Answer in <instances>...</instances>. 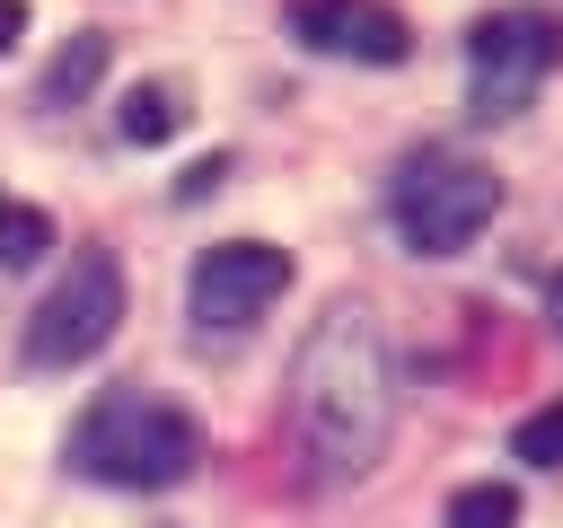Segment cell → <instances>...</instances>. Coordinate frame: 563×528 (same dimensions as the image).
Instances as JSON below:
<instances>
[{
    "mask_svg": "<svg viewBox=\"0 0 563 528\" xmlns=\"http://www.w3.org/2000/svg\"><path fill=\"white\" fill-rule=\"evenodd\" d=\"M387 211H396V238H405L413 255H466V246L493 229V211H501V176H493L484 158L422 150V158L396 167Z\"/></svg>",
    "mask_w": 563,
    "mask_h": 528,
    "instance_id": "cell-3",
    "label": "cell"
},
{
    "mask_svg": "<svg viewBox=\"0 0 563 528\" xmlns=\"http://www.w3.org/2000/svg\"><path fill=\"white\" fill-rule=\"evenodd\" d=\"M44 255H53V220H44L35 202L0 194V264H9V273H26V264H44Z\"/></svg>",
    "mask_w": 563,
    "mask_h": 528,
    "instance_id": "cell-10",
    "label": "cell"
},
{
    "mask_svg": "<svg viewBox=\"0 0 563 528\" xmlns=\"http://www.w3.org/2000/svg\"><path fill=\"white\" fill-rule=\"evenodd\" d=\"M114 326H123V264H114L106 246H79L70 273H62V282L35 299V317H26V361H35V370H79L88 352L114 343Z\"/></svg>",
    "mask_w": 563,
    "mask_h": 528,
    "instance_id": "cell-4",
    "label": "cell"
},
{
    "mask_svg": "<svg viewBox=\"0 0 563 528\" xmlns=\"http://www.w3.org/2000/svg\"><path fill=\"white\" fill-rule=\"evenodd\" d=\"M106 62H114V35H97V26H79L53 62H44V79H35V97L44 106H79L97 79H106Z\"/></svg>",
    "mask_w": 563,
    "mask_h": 528,
    "instance_id": "cell-8",
    "label": "cell"
},
{
    "mask_svg": "<svg viewBox=\"0 0 563 528\" xmlns=\"http://www.w3.org/2000/svg\"><path fill=\"white\" fill-rule=\"evenodd\" d=\"M70 466L97 475V484H123V493H167L202 466V431H194L185 405L123 378L70 422Z\"/></svg>",
    "mask_w": 563,
    "mask_h": 528,
    "instance_id": "cell-2",
    "label": "cell"
},
{
    "mask_svg": "<svg viewBox=\"0 0 563 528\" xmlns=\"http://www.w3.org/2000/svg\"><path fill=\"white\" fill-rule=\"evenodd\" d=\"M554 62H563V18H554V9H528V0H519V9H493V18H475V26H466L475 114H484V123L519 114Z\"/></svg>",
    "mask_w": 563,
    "mask_h": 528,
    "instance_id": "cell-5",
    "label": "cell"
},
{
    "mask_svg": "<svg viewBox=\"0 0 563 528\" xmlns=\"http://www.w3.org/2000/svg\"><path fill=\"white\" fill-rule=\"evenodd\" d=\"M18 35H26V0H0V53H9Z\"/></svg>",
    "mask_w": 563,
    "mask_h": 528,
    "instance_id": "cell-14",
    "label": "cell"
},
{
    "mask_svg": "<svg viewBox=\"0 0 563 528\" xmlns=\"http://www.w3.org/2000/svg\"><path fill=\"white\" fill-rule=\"evenodd\" d=\"M545 326H554V343H563V273L545 282Z\"/></svg>",
    "mask_w": 563,
    "mask_h": 528,
    "instance_id": "cell-15",
    "label": "cell"
},
{
    "mask_svg": "<svg viewBox=\"0 0 563 528\" xmlns=\"http://www.w3.org/2000/svg\"><path fill=\"white\" fill-rule=\"evenodd\" d=\"M510 458H528V466H563V396H545L537 414H519Z\"/></svg>",
    "mask_w": 563,
    "mask_h": 528,
    "instance_id": "cell-12",
    "label": "cell"
},
{
    "mask_svg": "<svg viewBox=\"0 0 563 528\" xmlns=\"http://www.w3.org/2000/svg\"><path fill=\"white\" fill-rule=\"evenodd\" d=\"M282 290H290V255H282V246H264V238L202 246V255H194V282H185V299H194V326H202V334H238V326H255Z\"/></svg>",
    "mask_w": 563,
    "mask_h": 528,
    "instance_id": "cell-6",
    "label": "cell"
},
{
    "mask_svg": "<svg viewBox=\"0 0 563 528\" xmlns=\"http://www.w3.org/2000/svg\"><path fill=\"white\" fill-rule=\"evenodd\" d=\"M449 528H519V493L510 484H457L449 493Z\"/></svg>",
    "mask_w": 563,
    "mask_h": 528,
    "instance_id": "cell-11",
    "label": "cell"
},
{
    "mask_svg": "<svg viewBox=\"0 0 563 528\" xmlns=\"http://www.w3.org/2000/svg\"><path fill=\"white\" fill-rule=\"evenodd\" d=\"M290 35L308 53H334V62H405L413 53V26L387 9V0H299L290 9Z\"/></svg>",
    "mask_w": 563,
    "mask_h": 528,
    "instance_id": "cell-7",
    "label": "cell"
},
{
    "mask_svg": "<svg viewBox=\"0 0 563 528\" xmlns=\"http://www.w3.org/2000/svg\"><path fill=\"white\" fill-rule=\"evenodd\" d=\"M176 123H185V97H176L167 79H141V88L123 97V114H114V132H123L132 150H150V141H167Z\"/></svg>",
    "mask_w": 563,
    "mask_h": 528,
    "instance_id": "cell-9",
    "label": "cell"
},
{
    "mask_svg": "<svg viewBox=\"0 0 563 528\" xmlns=\"http://www.w3.org/2000/svg\"><path fill=\"white\" fill-rule=\"evenodd\" d=\"M220 176H229V158H194V167H185V185H176V194H185V202H202V194H211V185H220Z\"/></svg>",
    "mask_w": 563,
    "mask_h": 528,
    "instance_id": "cell-13",
    "label": "cell"
},
{
    "mask_svg": "<svg viewBox=\"0 0 563 528\" xmlns=\"http://www.w3.org/2000/svg\"><path fill=\"white\" fill-rule=\"evenodd\" d=\"M290 431L317 484H352L387 458L396 431V343L369 299H325L290 352Z\"/></svg>",
    "mask_w": 563,
    "mask_h": 528,
    "instance_id": "cell-1",
    "label": "cell"
}]
</instances>
